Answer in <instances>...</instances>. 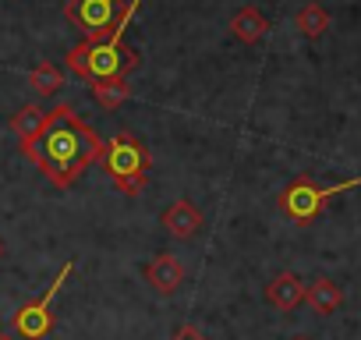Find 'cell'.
<instances>
[{
	"label": "cell",
	"mask_w": 361,
	"mask_h": 340,
	"mask_svg": "<svg viewBox=\"0 0 361 340\" xmlns=\"http://www.w3.org/2000/svg\"><path fill=\"white\" fill-rule=\"evenodd\" d=\"M106 142L75 114L71 103H61L50 110L47 128L39 131L36 142H25L22 152L43 170V178L57 188H71L85 170L103 156Z\"/></svg>",
	"instance_id": "obj_1"
},
{
	"label": "cell",
	"mask_w": 361,
	"mask_h": 340,
	"mask_svg": "<svg viewBox=\"0 0 361 340\" xmlns=\"http://www.w3.org/2000/svg\"><path fill=\"white\" fill-rule=\"evenodd\" d=\"M71 273H75V262H64L61 273L54 277L50 291L15 312V322H11L15 326V336H22V340H43V336H50V329H54V298L61 294V287L68 284Z\"/></svg>",
	"instance_id": "obj_5"
},
{
	"label": "cell",
	"mask_w": 361,
	"mask_h": 340,
	"mask_svg": "<svg viewBox=\"0 0 361 340\" xmlns=\"http://www.w3.org/2000/svg\"><path fill=\"white\" fill-rule=\"evenodd\" d=\"M290 340H312V336H290Z\"/></svg>",
	"instance_id": "obj_19"
},
{
	"label": "cell",
	"mask_w": 361,
	"mask_h": 340,
	"mask_svg": "<svg viewBox=\"0 0 361 340\" xmlns=\"http://www.w3.org/2000/svg\"><path fill=\"white\" fill-rule=\"evenodd\" d=\"M145 280L152 284V291H159V294H173L180 284H185V266H180L177 255L159 252V255L145 266Z\"/></svg>",
	"instance_id": "obj_8"
},
{
	"label": "cell",
	"mask_w": 361,
	"mask_h": 340,
	"mask_svg": "<svg viewBox=\"0 0 361 340\" xmlns=\"http://www.w3.org/2000/svg\"><path fill=\"white\" fill-rule=\"evenodd\" d=\"M29 85H32V92H36V96L50 99V96H57V92H61V85H64V71H61L57 64L43 61V64H36V68L29 71Z\"/></svg>",
	"instance_id": "obj_13"
},
{
	"label": "cell",
	"mask_w": 361,
	"mask_h": 340,
	"mask_svg": "<svg viewBox=\"0 0 361 340\" xmlns=\"http://www.w3.org/2000/svg\"><path fill=\"white\" fill-rule=\"evenodd\" d=\"M121 11H124L121 0H68V8H64L68 22L75 29H82L85 40L106 36L114 29V22L121 18Z\"/></svg>",
	"instance_id": "obj_6"
},
{
	"label": "cell",
	"mask_w": 361,
	"mask_h": 340,
	"mask_svg": "<svg viewBox=\"0 0 361 340\" xmlns=\"http://www.w3.org/2000/svg\"><path fill=\"white\" fill-rule=\"evenodd\" d=\"M0 340H18L15 333H0Z\"/></svg>",
	"instance_id": "obj_17"
},
{
	"label": "cell",
	"mask_w": 361,
	"mask_h": 340,
	"mask_svg": "<svg viewBox=\"0 0 361 340\" xmlns=\"http://www.w3.org/2000/svg\"><path fill=\"white\" fill-rule=\"evenodd\" d=\"M350 188H361V178H347V181H336V185H315L312 178H294L283 192H280V210L290 217V220H298V224H308V220H315L326 206H329V199H336L340 192H350Z\"/></svg>",
	"instance_id": "obj_4"
},
{
	"label": "cell",
	"mask_w": 361,
	"mask_h": 340,
	"mask_svg": "<svg viewBox=\"0 0 361 340\" xmlns=\"http://www.w3.org/2000/svg\"><path fill=\"white\" fill-rule=\"evenodd\" d=\"M294 25H298V32H301L305 40H319V36L329 29V11H326L322 4H305V8L298 11Z\"/></svg>",
	"instance_id": "obj_15"
},
{
	"label": "cell",
	"mask_w": 361,
	"mask_h": 340,
	"mask_svg": "<svg viewBox=\"0 0 361 340\" xmlns=\"http://www.w3.org/2000/svg\"><path fill=\"white\" fill-rule=\"evenodd\" d=\"M47 121H50V110H43L39 103H25V107L11 117V131H15L18 142L25 145V142H36V138H39V131L47 128Z\"/></svg>",
	"instance_id": "obj_12"
},
{
	"label": "cell",
	"mask_w": 361,
	"mask_h": 340,
	"mask_svg": "<svg viewBox=\"0 0 361 340\" xmlns=\"http://www.w3.org/2000/svg\"><path fill=\"white\" fill-rule=\"evenodd\" d=\"M266 301L280 312H290L305 301V280L298 273H276L269 284H266Z\"/></svg>",
	"instance_id": "obj_9"
},
{
	"label": "cell",
	"mask_w": 361,
	"mask_h": 340,
	"mask_svg": "<svg viewBox=\"0 0 361 340\" xmlns=\"http://www.w3.org/2000/svg\"><path fill=\"white\" fill-rule=\"evenodd\" d=\"M103 170L110 174V181L124 192V195H142L145 181H149V149L135 138V135H117L106 142L103 156H99Z\"/></svg>",
	"instance_id": "obj_3"
},
{
	"label": "cell",
	"mask_w": 361,
	"mask_h": 340,
	"mask_svg": "<svg viewBox=\"0 0 361 340\" xmlns=\"http://www.w3.org/2000/svg\"><path fill=\"white\" fill-rule=\"evenodd\" d=\"M128 96H131V89H128V78H110V82H92V99L110 114V110H117V107H124L128 103Z\"/></svg>",
	"instance_id": "obj_14"
},
{
	"label": "cell",
	"mask_w": 361,
	"mask_h": 340,
	"mask_svg": "<svg viewBox=\"0 0 361 340\" xmlns=\"http://www.w3.org/2000/svg\"><path fill=\"white\" fill-rule=\"evenodd\" d=\"M163 227L173 234V238H195L199 231H202V210L192 202V199H177V202H170L166 210H163Z\"/></svg>",
	"instance_id": "obj_7"
},
{
	"label": "cell",
	"mask_w": 361,
	"mask_h": 340,
	"mask_svg": "<svg viewBox=\"0 0 361 340\" xmlns=\"http://www.w3.org/2000/svg\"><path fill=\"white\" fill-rule=\"evenodd\" d=\"M231 32H234V40L238 43H259L266 32H269V18L255 8V4H248V8H241L234 18H231Z\"/></svg>",
	"instance_id": "obj_10"
},
{
	"label": "cell",
	"mask_w": 361,
	"mask_h": 340,
	"mask_svg": "<svg viewBox=\"0 0 361 340\" xmlns=\"http://www.w3.org/2000/svg\"><path fill=\"white\" fill-rule=\"evenodd\" d=\"M138 11H142V0H124V11L106 36L82 40L78 47L68 50V68L78 78H85L89 85L110 82V78H128V71H135V64H138V54L124 47V32H128V25Z\"/></svg>",
	"instance_id": "obj_2"
},
{
	"label": "cell",
	"mask_w": 361,
	"mask_h": 340,
	"mask_svg": "<svg viewBox=\"0 0 361 340\" xmlns=\"http://www.w3.org/2000/svg\"><path fill=\"white\" fill-rule=\"evenodd\" d=\"M170 340H206V333H202L199 326H192V322H180V326L173 329Z\"/></svg>",
	"instance_id": "obj_16"
},
{
	"label": "cell",
	"mask_w": 361,
	"mask_h": 340,
	"mask_svg": "<svg viewBox=\"0 0 361 340\" xmlns=\"http://www.w3.org/2000/svg\"><path fill=\"white\" fill-rule=\"evenodd\" d=\"M305 301L312 305L315 315H333V312L343 305V291H340V284H333L329 277H319V280H312V284L305 287Z\"/></svg>",
	"instance_id": "obj_11"
},
{
	"label": "cell",
	"mask_w": 361,
	"mask_h": 340,
	"mask_svg": "<svg viewBox=\"0 0 361 340\" xmlns=\"http://www.w3.org/2000/svg\"><path fill=\"white\" fill-rule=\"evenodd\" d=\"M0 259H4V241H0Z\"/></svg>",
	"instance_id": "obj_18"
}]
</instances>
